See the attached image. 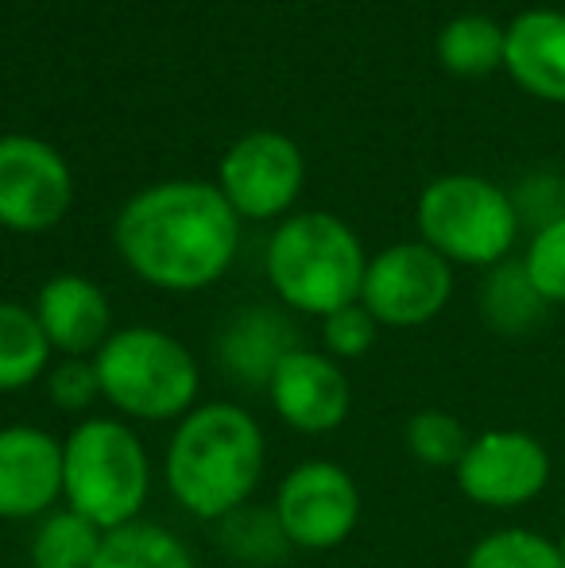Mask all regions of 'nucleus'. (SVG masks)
I'll use <instances>...</instances> for the list:
<instances>
[{
  "label": "nucleus",
  "mask_w": 565,
  "mask_h": 568,
  "mask_svg": "<svg viewBox=\"0 0 565 568\" xmlns=\"http://www.w3.org/2000/svg\"><path fill=\"white\" fill-rule=\"evenodd\" d=\"M113 240L129 271L148 286L194 294L233 267L241 217L218 186L174 179L129 197L113 225Z\"/></svg>",
  "instance_id": "f257e3e1"
},
{
  "label": "nucleus",
  "mask_w": 565,
  "mask_h": 568,
  "mask_svg": "<svg viewBox=\"0 0 565 568\" xmlns=\"http://www.w3.org/2000/svg\"><path fill=\"white\" fill-rule=\"evenodd\" d=\"M268 442L260 422L236 403H198L179 418L163 453V479L190 518L221 523L249 507L264 479Z\"/></svg>",
  "instance_id": "f03ea898"
},
{
  "label": "nucleus",
  "mask_w": 565,
  "mask_h": 568,
  "mask_svg": "<svg viewBox=\"0 0 565 568\" xmlns=\"http://www.w3.org/2000/svg\"><path fill=\"white\" fill-rule=\"evenodd\" d=\"M151 495V456L121 418H82L62 442V503L98 530L140 523Z\"/></svg>",
  "instance_id": "7ed1b4c3"
},
{
  "label": "nucleus",
  "mask_w": 565,
  "mask_h": 568,
  "mask_svg": "<svg viewBox=\"0 0 565 568\" xmlns=\"http://www.w3.org/2000/svg\"><path fill=\"white\" fill-rule=\"evenodd\" d=\"M364 255L356 232L333 213H299L275 229L268 244V283L283 306L310 317H330L361 302Z\"/></svg>",
  "instance_id": "20e7f679"
},
{
  "label": "nucleus",
  "mask_w": 565,
  "mask_h": 568,
  "mask_svg": "<svg viewBox=\"0 0 565 568\" xmlns=\"http://www.w3.org/2000/svg\"><path fill=\"white\" fill-rule=\"evenodd\" d=\"M93 367L101 379V398L121 418L179 422L198 406L202 372L194 352L163 329H117L93 356Z\"/></svg>",
  "instance_id": "39448f33"
},
{
  "label": "nucleus",
  "mask_w": 565,
  "mask_h": 568,
  "mask_svg": "<svg viewBox=\"0 0 565 568\" xmlns=\"http://www.w3.org/2000/svg\"><path fill=\"white\" fill-rule=\"evenodd\" d=\"M418 232L423 244L442 260L465 267H496L507 260L519 236V210L488 179L445 174L434 179L418 197Z\"/></svg>",
  "instance_id": "423d86ee"
},
{
  "label": "nucleus",
  "mask_w": 565,
  "mask_h": 568,
  "mask_svg": "<svg viewBox=\"0 0 565 568\" xmlns=\"http://www.w3.org/2000/svg\"><path fill=\"white\" fill-rule=\"evenodd\" d=\"M272 515L291 549L330 554L361 523V487L337 460H302L280 479Z\"/></svg>",
  "instance_id": "0eeeda50"
},
{
  "label": "nucleus",
  "mask_w": 565,
  "mask_h": 568,
  "mask_svg": "<svg viewBox=\"0 0 565 568\" xmlns=\"http://www.w3.org/2000/svg\"><path fill=\"white\" fill-rule=\"evenodd\" d=\"M453 294V263L423 240L392 244L369 260L361 306L387 329H418L434 322Z\"/></svg>",
  "instance_id": "6e6552de"
},
{
  "label": "nucleus",
  "mask_w": 565,
  "mask_h": 568,
  "mask_svg": "<svg viewBox=\"0 0 565 568\" xmlns=\"http://www.w3.org/2000/svg\"><path fill=\"white\" fill-rule=\"evenodd\" d=\"M453 476L461 495L476 507L515 510L546 491L551 453L527 429H484L468 442Z\"/></svg>",
  "instance_id": "1a4fd4ad"
},
{
  "label": "nucleus",
  "mask_w": 565,
  "mask_h": 568,
  "mask_svg": "<svg viewBox=\"0 0 565 568\" xmlns=\"http://www.w3.org/2000/svg\"><path fill=\"white\" fill-rule=\"evenodd\" d=\"M74 202L70 166L36 135H0V225L12 232H47Z\"/></svg>",
  "instance_id": "9d476101"
},
{
  "label": "nucleus",
  "mask_w": 565,
  "mask_h": 568,
  "mask_svg": "<svg viewBox=\"0 0 565 568\" xmlns=\"http://www.w3.org/2000/svg\"><path fill=\"white\" fill-rule=\"evenodd\" d=\"M306 182V163L294 140L280 132H252L221 159V194L241 221H272L294 205Z\"/></svg>",
  "instance_id": "9b49d317"
},
{
  "label": "nucleus",
  "mask_w": 565,
  "mask_h": 568,
  "mask_svg": "<svg viewBox=\"0 0 565 568\" xmlns=\"http://www.w3.org/2000/svg\"><path fill=\"white\" fill-rule=\"evenodd\" d=\"M264 390L275 414L299 434H333L337 426H345L353 410V387H349L345 367L330 352L302 348V344L275 364Z\"/></svg>",
  "instance_id": "f8f14e48"
},
{
  "label": "nucleus",
  "mask_w": 565,
  "mask_h": 568,
  "mask_svg": "<svg viewBox=\"0 0 565 568\" xmlns=\"http://www.w3.org/2000/svg\"><path fill=\"white\" fill-rule=\"evenodd\" d=\"M62 503V442L39 426L0 429V518L39 523Z\"/></svg>",
  "instance_id": "ddd939ff"
},
{
  "label": "nucleus",
  "mask_w": 565,
  "mask_h": 568,
  "mask_svg": "<svg viewBox=\"0 0 565 568\" xmlns=\"http://www.w3.org/2000/svg\"><path fill=\"white\" fill-rule=\"evenodd\" d=\"M36 317L59 356H98L117 333L105 291L82 275L47 278L36 298Z\"/></svg>",
  "instance_id": "4468645a"
},
{
  "label": "nucleus",
  "mask_w": 565,
  "mask_h": 568,
  "mask_svg": "<svg viewBox=\"0 0 565 568\" xmlns=\"http://www.w3.org/2000/svg\"><path fill=\"white\" fill-rule=\"evenodd\" d=\"M504 70L523 93L565 105V12L527 8L507 23Z\"/></svg>",
  "instance_id": "2eb2a0df"
},
{
  "label": "nucleus",
  "mask_w": 565,
  "mask_h": 568,
  "mask_svg": "<svg viewBox=\"0 0 565 568\" xmlns=\"http://www.w3.org/2000/svg\"><path fill=\"white\" fill-rule=\"evenodd\" d=\"M294 344L291 325L283 322L275 310H244L229 322L221 333V367L233 375L236 383L249 387H268L275 364L286 356Z\"/></svg>",
  "instance_id": "dca6fc26"
},
{
  "label": "nucleus",
  "mask_w": 565,
  "mask_h": 568,
  "mask_svg": "<svg viewBox=\"0 0 565 568\" xmlns=\"http://www.w3.org/2000/svg\"><path fill=\"white\" fill-rule=\"evenodd\" d=\"M51 341L39 325L36 310L20 302H0V395L31 387L51 372Z\"/></svg>",
  "instance_id": "f3484780"
},
{
  "label": "nucleus",
  "mask_w": 565,
  "mask_h": 568,
  "mask_svg": "<svg viewBox=\"0 0 565 568\" xmlns=\"http://www.w3.org/2000/svg\"><path fill=\"white\" fill-rule=\"evenodd\" d=\"M546 310L551 306L531 286L523 260H504L496 267H488V278L481 286V314L496 333H504V337L531 333L546 317Z\"/></svg>",
  "instance_id": "a211bd4d"
},
{
  "label": "nucleus",
  "mask_w": 565,
  "mask_h": 568,
  "mask_svg": "<svg viewBox=\"0 0 565 568\" xmlns=\"http://www.w3.org/2000/svg\"><path fill=\"white\" fill-rule=\"evenodd\" d=\"M105 530L82 518L70 507H54L31 530L28 561L31 568H93L101 554Z\"/></svg>",
  "instance_id": "6ab92c4d"
},
{
  "label": "nucleus",
  "mask_w": 565,
  "mask_h": 568,
  "mask_svg": "<svg viewBox=\"0 0 565 568\" xmlns=\"http://www.w3.org/2000/svg\"><path fill=\"white\" fill-rule=\"evenodd\" d=\"M93 568H198V561L179 534L140 518V523L105 534Z\"/></svg>",
  "instance_id": "aec40b11"
},
{
  "label": "nucleus",
  "mask_w": 565,
  "mask_h": 568,
  "mask_svg": "<svg viewBox=\"0 0 565 568\" xmlns=\"http://www.w3.org/2000/svg\"><path fill=\"white\" fill-rule=\"evenodd\" d=\"M504 36L507 28H500L492 16H457L437 36V59L457 78H484L504 67Z\"/></svg>",
  "instance_id": "412c9836"
},
{
  "label": "nucleus",
  "mask_w": 565,
  "mask_h": 568,
  "mask_svg": "<svg viewBox=\"0 0 565 568\" xmlns=\"http://www.w3.org/2000/svg\"><path fill=\"white\" fill-rule=\"evenodd\" d=\"M465 568H565L558 541L543 538L527 526H504L492 530L468 549Z\"/></svg>",
  "instance_id": "4be33fe9"
},
{
  "label": "nucleus",
  "mask_w": 565,
  "mask_h": 568,
  "mask_svg": "<svg viewBox=\"0 0 565 568\" xmlns=\"http://www.w3.org/2000/svg\"><path fill=\"white\" fill-rule=\"evenodd\" d=\"M221 546L233 554V561L252 568H268L283 561V554L291 549L272 510H256V507H241L229 518H221Z\"/></svg>",
  "instance_id": "5701e85b"
},
{
  "label": "nucleus",
  "mask_w": 565,
  "mask_h": 568,
  "mask_svg": "<svg viewBox=\"0 0 565 568\" xmlns=\"http://www.w3.org/2000/svg\"><path fill=\"white\" fill-rule=\"evenodd\" d=\"M403 437H407L411 456H415L418 464H426V468H457L461 456H465V449H468V442H473V434L465 429V422L450 410L411 414Z\"/></svg>",
  "instance_id": "b1692460"
},
{
  "label": "nucleus",
  "mask_w": 565,
  "mask_h": 568,
  "mask_svg": "<svg viewBox=\"0 0 565 568\" xmlns=\"http://www.w3.org/2000/svg\"><path fill=\"white\" fill-rule=\"evenodd\" d=\"M523 271L546 306H565V217L535 229L523 252Z\"/></svg>",
  "instance_id": "393cba45"
},
{
  "label": "nucleus",
  "mask_w": 565,
  "mask_h": 568,
  "mask_svg": "<svg viewBox=\"0 0 565 568\" xmlns=\"http://www.w3.org/2000/svg\"><path fill=\"white\" fill-rule=\"evenodd\" d=\"M43 379L47 398L67 414H90V406L101 403V379L93 356H62Z\"/></svg>",
  "instance_id": "a878e982"
},
{
  "label": "nucleus",
  "mask_w": 565,
  "mask_h": 568,
  "mask_svg": "<svg viewBox=\"0 0 565 568\" xmlns=\"http://www.w3.org/2000/svg\"><path fill=\"white\" fill-rule=\"evenodd\" d=\"M376 317L353 302V306L337 310V314L322 317V352H330L333 359H356L376 344Z\"/></svg>",
  "instance_id": "bb28decb"
},
{
  "label": "nucleus",
  "mask_w": 565,
  "mask_h": 568,
  "mask_svg": "<svg viewBox=\"0 0 565 568\" xmlns=\"http://www.w3.org/2000/svg\"><path fill=\"white\" fill-rule=\"evenodd\" d=\"M558 541V554H562V565H565V530H562V538H554Z\"/></svg>",
  "instance_id": "cd10ccee"
}]
</instances>
